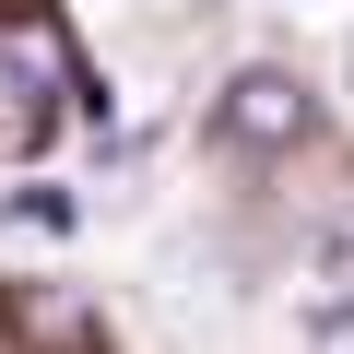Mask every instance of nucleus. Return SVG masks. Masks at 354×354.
<instances>
[{
    "label": "nucleus",
    "instance_id": "nucleus-1",
    "mask_svg": "<svg viewBox=\"0 0 354 354\" xmlns=\"http://www.w3.org/2000/svg\"><path fill=\"white\" fill-rule=\"evenodd\" d=\"M83 106V118H106V95L83 83V59H71V24L59 12H12L0 24V106H12V130H48V106Z\"/></svg>",
    "mask_w": 354,
    "mask_h": 354
},
{
    "label": "nucleus",
    "instance_id": "nucleus-2",
    "mask_svg": "<svg viewBox=\"0 0 354 354\" xmlns=\"http://www.w3.org/2000/svg\"><path fill=\"white\" fill-rule=\"evenodd\" d=\"M213 130H225V142H248V153H283V142H307V130H319V106H307V83H295V71H236V83H225V106H213Z\"/></svg>",
    "mask_w": 354,
    "mask_h": 354
},
{
    "label": "nucleus",
    "instance_id": "nucleus-3",
    "mask_svg": "<svg viewBox=\"0 0 354 354\" xmlns=\"http://www.w3.org/2000/svg\"><path fill=\"white\" fill-rule=\"evenodd\" d=\"M0 213H12V225H36V236H71V225H83V201H71V189H48V177H36V189H12Z\"/></svg>",
    "mask_w": 354,
    "mask_h": 354
},
{
    "label": "nucleus",
    "instance_id": "nucleus-4",
    "mask_svg": "<svg viewBox=\"0 0 354 354\" xmlns=\"http://www.w3.org/2000/svg\"><path fill=\"white\" fill-rule=\"evenodd\" d=\"M307 342H319V354H354V295H319V307H307Z\"/></svg>",
    "mask_w": 354,
    "mask_h": 354
}]
</instances>
